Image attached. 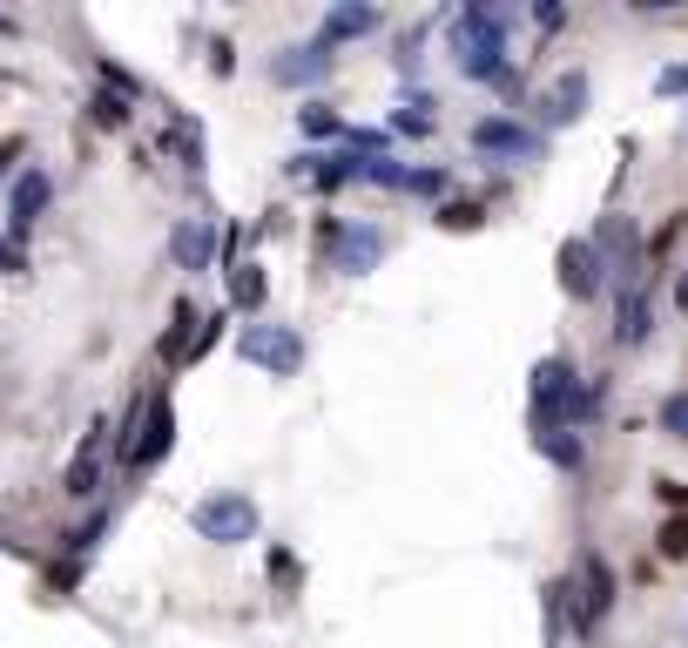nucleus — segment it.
<instances>
[{"instance_id": "nucleus-1", "label": "nucleus", "mask_w": 688, "mask_h": 648, "mask_svg": "<svg viewBox=\"0 0 688 648\" xmlns=\"http://www.w3.org/2000/svg\"><path fill=\"white\" fill-rule=\"evenodd\" d=\"M500 55H506V21L486 14V8H473V14L459 21V68H466L473 81H506Z\"/></svg>"}, {"instance_id": "nucleus-2", "label": "nucleus", "mask_w": 688, "mask_h": 648, "mask_svg": "<svg viewBox=\"0 0 688 648\" xmlns=\"http://www.w3.org/2000/svg\"><path fill=\"white\" fill-rule=\"evenodd\" d=\"M189 520H196V534H202V541H223V547H236V541H250V534H257V507L243 500V494L202 500Z\"/></svg>"}, {"instance_id": "nucleus-3", "label": "nucleus", "mask_w": 688, "mask_h": 648, "mask_svg": "<svg viewBox=\"0 0 688 648\" xmlns=\"http://www.w3.org/2000/svg\"><path fill=\"white\" fill-rule=\"evenodd\" d=\"M236 345H243V358H250V364H264V372H277V379H291L298 364H304V338L298 332H277V324H250Z\"/></svg>"}, {"instance_id": "nucleus-4", "label": "nucleus", "mask_w": 688, "mask_h": 648, "mask_svg": "<svg viewBox=\"0 0 688 648\" xmlns=\"http://www.w3.org/2000/svg\"><path fill=\"white\" fill-rule=\"evenodd\" d=\"M574 601H581V615H574L581 635L607 615V608H615V575H607V560H600V554H581V594H574Z\"/></svg>"}, {"instance_id": "nucleus-5", "label": "nucleus", "mask_w": 688, "mask_h": 648, "mask_svg": "<svg viewBox=\"0 0 688 648\" xmlns=\"http://www.w3.org/2000/svg\"><path fill=\"white\" fill-rule=\"evenodd\" d=\"M600 251H594V243L587 236H574V243H567V251H560V284H567V298H594L600 291Z\"/></svg>"}, {"instance_id": "nucleus-6", "label": "nucleus", "mask_w": 688, "mask_h": 648, "mask_svg": "<svg viewBox=\"0 0 688 648\" xmlns=\"http://www.w3.org/2000/svg\"><path fill=\"white\" fill-rule=\"evenodd\" d=\"M473 149H486V155H540V136L534 129H520V121H506V115H493V121H479L473 129Z\"/></svg>"}, {"instance_id": "nucleus-7", "label": "nucleus", "mask_w": 688, "mask_h": 648, "mask_svg": "<svg viewBox=\"0 0 688 648\" xmlns=\"http://www.w3.org/2000/svg\"><path fill=\"white\" fill-rule=\"evenodd\" d=\"M378 257H385V236L378 230H338V270L358 277V270H372Z\"/></svg>"}, {"instance_id": "nucleus-8", "label": "nucleus", "mask_w": 688, "mask_h": 648, "mask_svg": "<svg viewBox=\"0 0 688 648\" xmlns=\"http://www.w3.org/2000/svg\"><path fill=\"white\" fill-rule=\"evenodd\" d=\"M581 102H587V74H560V81H553V95L540 102V115L560 129V121H574V115H581Z\"/></svg>"}, {"instance_id": "nucleus-9", "label": "nucleus", "mask_w": 688, "mask_h": 648, "mask_svg": "<svg viewBox=\"0 0 688 648\" xmlns=\"http://www.w3.org/2000/svg\"><path fill=\"white\" fill-rule=\"evenodd\" d=\"M170 251H176L183 270H202V264H210V251H217V230H210V223H183V230L170 236Z\"/></svg>"}, {"instance_id": "nucleus-10", "label": "nucleus", "mask_w": 688, "mask_h": 648, "mask_svg": "<svg viewBox=\"0 0 688 648\" xmlns=\"http://www.w3.org/2000/svg\"><path fill=\"white\" fill-rule=\"evenodd\" d=\"M324 68H331V48H283V61H277V81H317Z\"/></svg>"}, {"instance_id": "nucleus-11", "label": "nucleus", "mask_w": 688, "mask_h": 648, "mask_svg": "<svg viewBox=\"0 0 688 648\" xmlns=\"http://www.w3.org/2000/svg\"><path fill=\"white\" fill-rule=\"evenodd\" d=\"M40 210H48V176H40V170H27V176L14 183V230H27Z\"/></svg>"}, {"instance_id": "nucleus-12", "label": "nucleus", "mask_w": 688, "mask_h": 648, "mask_svg": "<svg viewBox=\"0 0 688 648\" xmlns=\"http://www.w3.org/2000/svg\"><path fill=\"white\" fill-rule=\"evenodd\" d=\"M372 27H378L372 8H338L331 21H324V48H331V40H351V34H372Z\"/></svg>"}, {"instance_id": "nucleus-13", "label": "nucleus", "mask_w": 688, "mask_h": 648, "mask_svg": "<svg viewBox=\"0 0 688 648\" xmlns=\"http://www.w3.org/2000/svg\"><path fill=\"white\" fill-rule=\"evenodd\" d=\"M615 338H621V345H641V338H648V298H641V291H621V324H615Z\"/></svg>"}, {"instance_id": "nucleus-14", "label": "nucleus", "mask_w": 688, "mask_h": 648, "mask_svg": "<svg viewBox=\"0 0 688 648\" xmlns=\"http://www.w3.org/2000/svg\"><path fill=\"white\" fill-rule=\"evenodd\" d=\"M540 453L553 466H581V439H567V426H553V432H540Z\"/></svg>"}, {"instance_id": "nucleus-15", "label": "nucleus", "mask_w": 688, "mask_h": 648, "mask_svg": "<svg viewBox=\"0 0 688 648\" xmlns=\"http://www.w3.org/2000/svg\"><path fill=\"white\" fill-rule=\"evenodd\" d=\"M230 298H236V304H264V270L243 264V270L230 277Z\"/></svg>"}, {"instance_id": "nucleus-16", "label": "nucleus", "mask_w": 688, "mask_h": 648, "mask_svg": "<svg viewBox=\"0 0 688 648\" xmlns=\"http://www.w3.org/2000/svg\"><path fill=\"white\" fill-rule=\"evenodd\" d=\"M662 432L668 439H688V392H668L662 398Z\"/></svg>"}, {"instance_id": "nucleus-17", "label": "nucleus", "mask_w": 688, "mask_h": 648, "mask_svg": "<svg viewBox=\"0 0 688 648\" xmlns=\"http://www.w3.org/2000/svg\"><path fill=\"white\" fill-rule=\"evenodd\" d=\"M95 479H102V466H95V453H81V460L68 466V494H95Z\"/></svg>"}, {"instance_id": "nucleus-18", "label": "nucleus", "mask_w": 688, "mask_h": 648, "mask_svg": "<svg viewBox=\"0 0 688 648\" xmlns=\"http://www.w3.org/2000/svg\"><path fill=\"white\" fill-rule=\"evenodd\" d=\"M479 217H486L479 202H445V210H439V223H445V230H479Z\"/></svg>"}, {"instance_id": "nucleus-19", "label": "nucleus", "mask_w": 688, "mask_h": 648, "mask_svg": "<svg viewBox=\"0 0 688 648\" xmlns=\"http://www.w3.org/2000/svg\"><path fill=\"white\" fill-rule=\"evenodd\" d=\"M662 554H668V560H681V554H688V513H675V520L662 526Z\"/></svg>"}, {"instance_id": "nucleus-20", "label": "nucleus", "mask_w": 688, "mask_h": 648, "mask_svg": "<svg viewBox=\"0 0 688 648\" xmlns=\"http://www.w3.org/2000/svg\"><path fill=\"white\" fill-rule=\"evenodd\" d=\"M304 129H311V136H338V115L324 108V102H311V108H304Z\"/></svg>"}, {"instance_id": "nucleus-21", "label": "nucleus", "mask_w": 688, "mask_h": 648, "mask_svg": "<svg viewBox=\"0 0 688 648\" xmlns=\"http://www.w3.org/2000/svg\"><path fill=\"white\" fill-rule=\"evenodd\" d=\"M95 121H102V129H121V121H129V108H121L115 95H102V102H95Z\"/></svg>"}, {"instance_id": "nucleus-22", "label": "nucleus", "mask_w": 688, "mask_h": 648, "mask_svg": "<svg viewBox=\"0 0 688 648\" xmlns=\"http://www.w3.org/2000/svg\"><path fill=\"white\" fill-rule=\"evenodd\" d=\"M405 189H419V196H439V189H445V176H439V170H412V183H405Z\"/></svg>"}, {"instance_id": "nucleus-23", "label": "nucleus", "mask_w": 688, "mask_h": 648, "mask_svg": "<svg viewBox=\"0 0 688 648\" xmlns=\"http://www.w3.org/2000/svg\"><path fill=\"white\" fill-rule=\"evenodd\" d=\"M655 494H662L668 507H688V486H681V479H662V486H655Z\"/></svg>"}, {"instance_id": "nucleus-24", "label": "nucleus", "mask_w": 688, "mask_h": 648, "mask_svg": "<svg viewBox=\"0 0 688 648\" xmlns=\"http://www.w3.org/2000/svg\"><path fill=\"white\" fill-rule=\"evenodd\" d=\"M655 89H662V95H681V89H688V68H668V74L655 81Z\"/></svg>"}, {"instance_id": "nucleus-25", "label": "nucleus", "mask_w": 688, "mask_h": 648, "mask_svg": "<svg viewBox=\"0 0 688 648\" xmlns=\"http://www.w3.org/2000/svg\"><path fill=\"white\" fill-rule=\"evenodd\" d=\"M0 270H21V251H14V243H0Z\"/></svg>"}, {"instance_id": "nucleus-26", "label": "nucleus", "mask_w": 688, "mask_h": 648, "mask_svg": "<svg viewBox=\"0 0 688 648\" xmlns=\"http://www.w3.org/2000/svg\"><path fill=\"white\" fill-rule=\"evenodd\" d=\"M675 304H681V311H688V277H681V284H675Z\"/></svg>"}, {"instance_id": "nucleus-27", "label": "nucleus", "mask_w": 688, "mask_h": 648, "mask_svg": "<svg viewBox=\"0 0 688 648\" xmlns=\"http://www.w3.org/2000/svg\"><path fill=\"white\" fill-rule=\"evenodd\" d=\"M8 155H14V142H0V176H8Z\"/></svg>"}]
</instances>
